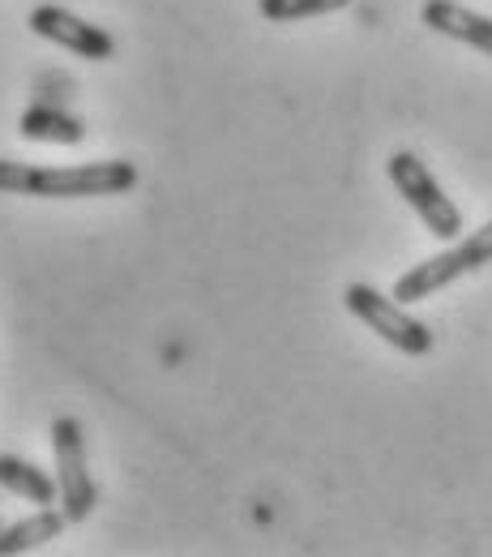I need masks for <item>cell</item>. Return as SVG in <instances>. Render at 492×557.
Wrapping results in <instances>:
<instances>
[{"label": "cell", "instance_id": "6da1fadb", "mask_svg": "<svg viewBox=\"0 0 492 557\" xmlns=\"http://www.w3.org/2000/svg\"><path fill=\"white\" fill-rule=\"evenodd\" d=\"M138 185V168L129 159H103V163H73V168H43V163H17L0 159V194L13 198H116Z\"/></svg>", "mask_w": 492, "mask_h": 557}, {"label": "cell", "instance_id": "7a4b0ae2", "mask_svg": "<svg viewBox=\"0 0 492 557\" xmlns=\"http://www.w3.org/2000/svg\"><path fill=\"white\" fill-rule=\"evenodd\" d=\"M489 262H492V219L480 227V232L458 236L445 253H437V258H428V262H420V267H412L407 275H399V283H394V300H403V305L428 300L432 292L450 287L454 278H467V275H476V271H484Z\"/></svg>", "mask_w": 492, "mask_h": 557}, {"label": "cell", "instance_id": "3957f363", "mask_svg": "<svg viewBox=\"0 0 492 557\" xmlns=\"http://www.w3.org/2000/svg\"><path fill=\"white\" fill-rule=\"evenodd\" d=\"M394 189L403 194V202L420 214V223L437 236V240H458L463 236V210L445 198V189L437 185V176L428 172L420 154L412 150H394L386 163Z\"/></svg>", "mask_w": 492, "mask_h": 557}, {"label": "cell", "instance_id": "277c9868", "mask_svg": "<svg viewBox=\"0 0 492 557\" xmlns=\"http://www.w3.org/2000/svg\"><path fill=\"white\" fill-rule=\"evenodd\" d=\"M343 305H348V313H355L373 335H381L390 348H399L403 356H428L432 351V331L424 326L420 318L407 313L403 300L381 296L368 283H352L343 292Z\"/></svg>", "mask_w": 492, "mask_h": 557}, {"label": "cell", "instance_id": "5b68a950", "mask_svg": "<svg viewBox=\"0 0 492 557\" xmlns=\"http://www.w3.org/2000/svg\"><path fill=\"white\" fill-rule=\"evenodd\" d=\"M52 450H56L61 510L70 515V523H81L99 506V485H94L90 463H86V433H81V424L73 417L52 420Z\"/></svg>", "mask_w": 492, "mask_h": 557}, {"label": "cell", "instance_id": "8992f818", "mask_svg": "<svg viewBox=\"0 0 492 557\" xmlns=\"http://www.w3.org/2000/svg\"><path fill=\"white\" fill-rule=\"evenodd\" d=\"M30 30L39 39H48V44L73 52V57H81V61H112V52H116V39L103 26H94V22L70 13L65 4H39V9H30Z\"/></svg>", "mask_w": 492, "mask_h": 557}, {"label": "cell", "instance_id": "52a82bcc", "mask_svg": "<svg viewBox=\"0 0 492 557\" xmlns=\"http://www.w3.org/2000/svg\"><path fill=\"white\" fill-rule=\"evenodd\" d=\"M420 17L428 30L445 35V39H458V44L492 57V17H484V13H476V9H467L458 0H424Z\"/></svg>", "mask_w": 492, "mask_h": 557}, {"label": "cell", "instance_id": "ba28073f", "mask_svg": "<svg viewBox=\"0 0 492 557\" xmlns=\"http://www.w3.org/2000/svg\"><path fill=\"white\" fill-rule=\"evenodd\" d=\"M17 134L26 141H52V146H81L86 141V125L70 116L56 103H30L17 121Z\"/></svg>", "mask_w": 492, "mask_h": 557}, {"label": "cell", "instance_id": "9c48e42d", "mask_svg": "<svg viewBox=\"0 0 492 557\" xmlns=\"http://www.w3.org/2000/svg\"><path fill=\"white\" fill-rule=\"evenodd\" d=\"M65 528H70V515L61 506H39L30 519H22V523H13V528L0 532V557L30 554V549L56 541Z\"/></svg>", "mask_w": 492, "mask_h": 557}, {"label": "cell", "instance_id": "30bf717a", "mask_svg": "<svg viewBox=\"0 0 492 557\" xmlns=\"http://www.w3.org/2000/svg\"><path fill=\"white\" fill-rule=\"evenodd\" d=\"M0 488H9L13 497H26L30 506H56L61 502L56 476H48L43 468H35L17 455H0Z\"/></svg>", "mask_w": 492, "mask_h": 557}, {"label": "cell", "instance_id": "8fae6325", "mask_svg": "<svg viewBox=\"0 0 492 557\" xmlns=\"http://www.w3.org/2000/svg\"><path fill=\"white\" fill-rule=\"evenodd\" d=\"M352 0H257L262 17L270 22H304V17H321V13H339Z\"/></svg>", "mask_w": 492, "mask_h": 557}]
</instances>
